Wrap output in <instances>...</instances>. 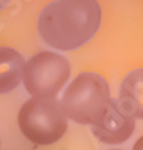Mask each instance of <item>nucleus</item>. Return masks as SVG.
<instances>
[{
	"label": "nucleus",
	"instance_id": "1",
	"mask_svg": "<svg viewBox=\"0 0 143 150\" xmlns=\"http://www.w3.org/2000/svg\"><path fill=\"white\" fill-rule=\"evenodd\" d=\"M101 25L97 0H55L39 17V32L56 50H74L87 44Z\"/></svg>",
	"mask_w": 143,
	"mask_h": 150
},
{
	"label": "nucleus",
	"instance_id": "2",
	"mask_svg": "<svg viewBox=\"0 0 143 150\" xmlns=\"http://www.w3.org/2000/svg\"><path fill=\"white\" fill-rule=\"evenodd\" d=\"M109 85L102 76L86 72L77 76L64 91L60 105L67 118L79 125H93L110 100Z\"/></svg>",
	"mask_w": 143,
	"mask_h": 150
},
{
	"label": "nucleus",
	"instance_id": "3",
	"mask_svg": "<svg viewBox=\"0 0 143 150\" xmlns=\"http://www.w3.org/2000/svg\"><path fill=\"white\" fill-rule=\"evenodd\" d=\"M18 126L31 142L46 146L65 135L68 121L55 98H31L20 108Z\"/></svg>",
	"mask_w": 143,
	"mask_h": 150
},
{
	"label": "nucleus",
	"instance_id": "4",
	"mask_svg": "<svg viewBox=\"0 0 143 150\" xmlns=\"http://www.w3.org/2000/svg\"><path fill=\"white\" fill-rule=\"evenodd\" d=\"M70 76L67 58L54 52H42L25 64L23 83L33 98H55Z\"/></svg>",
	"mask_w": 143,
	"mask_h": 150
},
{
	"label": "nucleus",
	"instance_id": "5",
	"mask_svg": "<svg viewBox=\"0 0 143 150\" xmlns=\"http://www.w3.org/2000/svg\"><path fill=\"white\" fill-rule=\"evenodd\" d=\"M135 128L134 118L120 108L118 100L110 99L104 112L92 125V131L101 142L119 145L130 137Z\"/></svg>",
	"mask_w": 143,
	"mask_h": 150
},
{
	"label": "nucleus",
	"instance_id": "6",
	"mask_svg": "<svg viewBox=\"0 0 143 150\" xmlns=\"http://www.w3.org/2000/svg\"><path fill=\"white\" fill-rule=\"evenodd\" d=\"M118 103L132 118L143 119V68H137L123 80Z\"/></svg>",
	"mask_w": 143,
	"mask_h": 150
},
{
	"label": "nucleus",
	"instance_id": "7",
	"mask_svg": "<svg viewBox=\"0 0 143 150\" xmlns=\"http://www.w3.org/2000/svg\"><path fill=\"white\" fill-rule=\"evenodd\" d=\"M25 64V59L18 52L0 46V94H8L20 83Z\"/></svg>",
	"mask_w": 143,
	"mask_h": 150
},
{
	"label": "nucleus",
	"instance_id": "8",
	"mask_svg": "<svg viewBox=\"0 0 143 150\" xmlns=\"http://www.w3.org/2000/svg\"><path fill=\"white\" fill-rule=\"evenodd\" d=\"M132 150H143V136H141V137L135 141V144Z\"/></svg>",
	"mask_w": 143,
	"mask_h": 150
},
{
	"label": "nucleus",
	"instance_id": "9",
	"mask_svg": "<svg viewBox=\"0 0 143 150\" xmlns=\"http://www.w3.org/2000/svg\"><path fill=\"white\" fill-rule=\"evenodd\" d=\"M9 1H10V0H0V11H1V9H4Z\"/></svg>",
	"mask_w": 143,
	"mask_h": 150
}]
</instances>
